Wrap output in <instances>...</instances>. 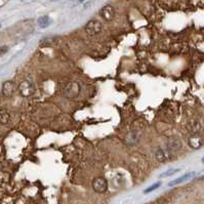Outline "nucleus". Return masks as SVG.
Listing matches in <instances>:
<instances>
[{
  "instance_id": "f257e3e1",
  "label": "nucleus",
  "mask_w": 204,
  "mask_h": 204,
  "mask_svg": "<svg viewBox=\"0 0 204 204\" xmlns=\"http://www.w3.org/2000/svg\"><path fill=\"white\" fill-rule=\"evenodd\" d=\"M91 186H93V189L97 193H99V194H104V193L107 192V190H108V181L104 178L97 177V178H94L93 180Z\"/></svg>"
},
{
  "instance_id": "f03ea898",
  "label": "nucleus",
  "mask_w": 204,
  "mask_h": 204,
  "mask_svg": "<svg viewBox=\"0 0 204 204\" xmlns=\"http://www.w3.org/2000/svg\"><path fill=\"white\" fill-rule=\"evenodd\" d=\"M19 91L22 97H28L34 93L35 86L30 80H24L23 82L19 85Z\"/></svg>"
},
{
  "instance_id": "7ed1b4c3",
  "label": "nucleus",
  "mask_w": 204,
  "mask_h": 204,
  "mask_svg": "<svg viewBox=\"0 0 204 204\" xmlns=\"http://www.w3.org/2000/svg\"><path fill=\"white\" fill-rule=\"evenodd\" d=\"M84 29H85V32L87 33L88 35L94 36L102 32V24H100L99 21H97V19H91V21H89L88 23L85 25Z\"/></svg>"
},
{
  "instance_id": "20e7f679",
  "label": "nucleus",
  "mask_w": 204,
  "mask_h": 204,
  "mask_svg": "<svg viewBox=\"0 0 204 204\" xmlns=\"http://www.w3.org/2000/svg\"><path fill=\"white\" fill-rule=\"evenodd\" d=\"M80 93V85L77 82H70L65 87V96L69 99H75Z\"/></svg>"
},
{
  "instance_id": "39448f33",
  "label": "nucleus",
  "mask_w": 204,
  "mask_h": 204,
  "mask_svg": "<svg viewBox=\"0 0 204 204\" xmlns=\"http://www.w3.org/2000/svg\"><path fill=\"white\" fill-rule=\"evenodd\" d=\"M100 15L105 21L111 22L115 18V9H114V7L112 5H106V6L100 8Z\"/></svg>"
},
{
  "instance_id": "423d86ee",
  "label": "nucleus",
  "mask_w": 204,
  "mask_h": 204,
  "mask_svg": "<svg viewBox=\"0 0 204 204\" xmlns=\"http://www.w3.org/2000/svg\"><path fill=\"white\" fill-rule=\"evenodd\" d=\"M155 158L157 159V161L159 162H167L168 160L172 158V153H170L168 150L162 149V148H158L155 152Z\"/></svg>"
},
{
  "instance_id": "0eeeda50",
  "label": "nucleus",
  "mask_w": 204,
  "mask_h": 204,
  "mask_svg": "<svg viewBox=\"0 0 204 204\" xmlns=\"http://www.w3.org/2000/svg\"><path fill=\"white\" fill-rule=\"evenodd\" d=\"M195 174H196V173H195L194 171L187 172V173H185V174L181 175V177H180V178H175V180L171 181L168 184V186L169 187H173V186H177V185H180V184L185 183V181H188L190 180H192V178L195 177Z\"/></svg>"
},
{
  "instance_id": "6e6552de",
  "label": "nucleus",
  "mask_w": 204,
  "mask_h": 204,
  "mask_svg": "<svg viewBox=\"0 0 204 204\" xmlns=\"http://www.w3.org/2000/svg\"><path fill=\"white\" fill-rule=\"evenodd\" d=\"M13 93H15V83L12 81H5L2 85V93H3L4 97H12Z\"/></svg>"
},
{
  "instance_id": "1a4fd4ad",
  "label": "nucleus",
  "mask_w": 204,
  "mask_h": 204,
  "mask_svg": "<svg viewBox=\"0 0 204 204\" xmlns=\"http://www.w3.org/2000/svg\"><path fill=\"white\" fill-rule=\"evenodd\" d=\"M203 139L201 138V136H198V135H193V136H190L189 139H188V144L189 146L192 148V149H200L201 147L203 146Z\"/></svg>"
},
{
  "instance_id": "9d476101",
  "label": "nucleus",
  "mask_w": 204,
  "mask_h": 204,
  "mask_svg": "<svg viewBox=\"0 0 204 204\" xmlns=\"http://www.w3.org/2000/svg\"><path fill=\"white\" fill-rule=\"evenodd\" d=\"M141 139V135L138 132V131H129L126 135V144L129 145V146H135L136 142H139V139Z\"/></svg>"
},
{
  "instance_id": "9b49d317",
  "label": "nucleus",
  "mask_w": 204,
  "mask_h": 204,
  "mask_svg": "<svg viewBox=\"0 0 204 204\" xmlns=\"http://www.w3.org/2000/svg\"><path fill=\"white\" fill-rule=\"evenodd\" d=\"M181 149V142L178 139H170V141L167 142V150L169 151L170 153H175L178 151H180Z\"/></svg>"
},
{
  "instance_id": "f8f14e48",
  "label": "nucleus",
  "mask_w": 204,
  "mask_h": 204,
  "mask_svg": "<svg viewBox=\"0 0 204 204\" xmlns=\"http://www.w3.org/2000/svg\"><path fill=\"white\" fill-rule=\"evenodd\" d=\"M51 23H52L51 19L47 16H40V18H38V19H37L38 26L40 28H43V29L44 28H47L48 26H50Z\"/></svg>"
},
{
  "instance_id": "ddd939ff",
  "label": "nucleus",
  "mask_w": 204,
  "mask_h": 204,
  "mask_svg": "<svg viewBox=\"0 0 204 204\" xmlns=\"http://www.w3.org/2000/svg\"><path fill=\"white\" fill-rule=\"evenodd\" d=\"M10 121V115L7 111L0 110V124H8Z\"/></svg>"
},
{
  "instance_id": "4468645a",
  "label": "nucleus",
  "mask_w": 204,
  "mask_h": 204,
  "mask_svg": "<svg viewBox=\"0 0 204 204\" xmlns=\"http://www.w3.org/2000/svg\"><path fill=\"white\" fill-rule=\"evenodd\" d=\"M180 170H181L180 168H171V169H168V170H166L165 172L161 173V174L159 175V178H168V177H171V175L175 174V173L178 172Z\"/></svg>"
},
{
  "instance_id": "2eb2a0df",
  "label": "nucleus",
  "mask_w": 204,
  "mask_h": 204,
  "mask_svg": "<svg viewBox=\"0 0 204 204\" xmlns=\"http://www.w3.org/2000/svg\"><path fill=\"white\" fill-rule=\"evenodd\" d=\"M55 42V39L51 37H47L43 38L42 40L40 41V45L41 46H50L51 44H54Z\"/></svg>"
},
{
  "instance_id": "dca6fc26",
  "label": "nucleus",
  "mask_w": 204,
  "mask_h": 204,
  "mask_svg": "<svg viewBox=\"0 0 204 204\" xmlns=\"http://www.w3.org/2000/svg\"><path fill=\"white\" fill-rule=\"evenodd\" d=\"M160 186H161V181H157V183H155V184H153V185H151L150 187H148V188L144 191V193L145 194H149V193L153 192L154 190L158 189Z\"/></svg>"
},
{
  "instance_id": "f3484780",
  "label": "nucleus",
  "mask_w": 204,
  "mask_h": 204,
  "mask_svg": "<svg viewBox=\"0 0 204 204\" xmlns=\"http://www.w3.org/2000/svg\"><path fill=\"white\" fill-rule=\"evenodd\" d=\"M190 127H191L190 130H191L193 133H198L200 131V124L198 123V122H193Z\"/></svg>"
},
{
  "instance_id": "a211bd4d",
  "label": "nucleus",
  "mask_w": 204,
  "mask_h": 204,
  "mask_svg": "<svg viewBox=\"0 0 204 204\" xmlns=\"http://www.w3.org/2000/svg\"><path fill=\"white\" fill-rule=\"evenodd\" d=\"M7 51H8V46H6V45L0 46V57H2L3 55H5Z\"/></svg>"
},
{
  "instance_id": "6ab92c4d",
  "label": "nucleus",
  "mask_w": 204,
  "mask_h": 204,
  "mask_svg": "<svg viewBox=\"0 0 204 204\" xmlns=\"http://www.w3.org/2000/svg\"><path fill=\"white\" fill-rule=\"evenodd\" d=\"M83 1H84V0H79V2H83Z\"/></svg>"
},
{
  "instance_id": "aec40b11",
  "label": "nucleus",
  "mask_w": 204,
  "mask_h": 204,
  "mask_svg": "<svg viewBox=\"0 0 204 204\" xmlns=\"http://www.w3.org/2000/svg\"><path fill=\"white\" fill-rule=\"evenodd\" d=\"M202 162H203V163H204V157L202 158Z\"/></svg>"
},
{
  "instance_id": "412c9836",
  "label": "nucleus",
  "mask_w": 204,
  "mask_h": 204,
  "mask_svg": "<svg viewBox=\"0 0 204 204\" xmlns=\"http://www.w3.org/2000/svg\"><path fill=\"white\" fill-rule=\"evenodd\" d=\"M0 27H1V25H0Z\"/></svg>"
}]
</instances>
